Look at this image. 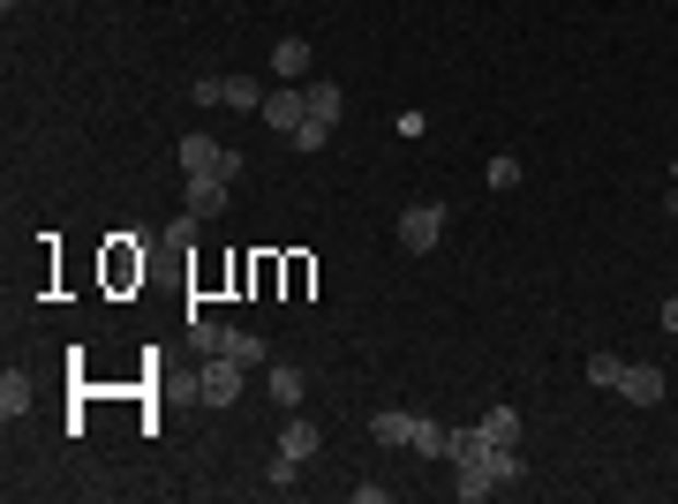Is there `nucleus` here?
<instances>
[{"instance_id":"9","label":"nucleus","mask_w":678,"mask_h":504,"mask_svg":"<svg viewBox=\"0 0 678 504\" xmlns=\"http://www.w3.org/2000/svg\"><path fill=\"white\" fill-rule=\"evenodd\" d=\"M317 422H279V452H287V459H302V467H309V459H317Z\"/></svg>"},{"instance_id":"19","label":"nucleus","mask_w":678,"mask_h":504,"mask_svg":"<svg viewBox=\"0 0 678 504\" xmlns=\"http://www.w3.org/2000/svg\"><path fill=\"white\" fill-rule=\"evenodd\" d=\"M294 482H302V459H287V452H279V459L265 467V490H279V497H287Z\"/></svg>"},{"instance_id":"20","label":"nucleus","mask_w":678,"mask_h":504,"mask_svg":"<svg viewBox=\"0 0 678 504\" xmlns=\"http://www.w3.org/2000/svg\"><path fill=\"white\" fill-rule=\"evenodd\" d=\"M287 143H294V151H325V143H332V121H302Z\"/></svg>"},{"instance_id":"2","label":"nucleus","mask_w":678,"mask_h":504,"mask_svg":"<svg viewBox=\"0 0 678 504\" xmlns=\"http://www.w3.org/2000/svg\"><path fill=\"white\" fill-rule=\"evenodd\" d=\"M197 399L203 407H234V399H242V362H234V354H203L197 362Z\"/></svg>"},{"instance_id":"24","label":"nucleus","mask_w":678,"mask_h":504,"mask_svg":"<svg viewBox=\"0 0 678 504\" xmlns=\"http://www.w3.org/2000/svg\"><path fill=\"white\" fill-rule=\"evenodd\" d=\"M393 128H400V136H422V128H430V114H422V106H407V114H393Z\"/></svg>"},{"instance_id":"21","label":"nucleus","mask_w":678,"mask_h":504,"mask_svg":"<svg viewBox=\"0 0 678 504\" xmlns=\"http://www.w3.org/2000/svg\"><path fill=\"white\" fill-rule=\"evenodd\" d=\"M490 189H521V159H513V151L490 159Z\"/></svg>"},{"instance_id":"4","label":"nucleus","mask_w":678,"mask_h":504,"mask_svg":"<svg viewBox=\"0 0 678 504\" xmlns=\"http://www.w3.org/2000/svg\"><path fill=\"white\" fill-rule=\"evenodd\" d=\"M302 121H309V98H302V83H279V91H265V128L294 136Z\"/></svg>"},{"instance_id":"7","label":"nucleus","mask_w":678,"mask_h":504,"mask_svg":"<svg viewBox=\"0 0 678 504\" xmlns=\"http://www.w3.org/2000/svg\"><path fill=\"white\" fill-rule=\"evenodd\" d=\"M302 98H309V121H332V128H339V106H347V91H339L332 75H309V83H302Z\"/></svg>"},{"instance_id":"22","label":"nucleus","mask_w":678,"mask_h":504,"mask_svg":"<svg viewBox=\"0 0 678 504\" xmlns=\"http://www.w3.org/2000/svg\"><path fill=\"white\" fill-rule=\"evenodd\" d=\"M159 242H174V249H189V242H197V211H182V219H174V226H166Z\"/></svg>"},{"instance_id":"26","label":"nucleus","mask_w":678,"mask_h":504,"mask_svg":"<svg viewBox=\"0 0 678 504\" xmlns=\"http://www.w3.org/2000/svg\"><path fill=\"white\" fill-rule=\"evenodd\" d=\"M671 219H678V181H671Z\"/></svg>"},{"instance_id":"15","label":"nucleus","mask_w":678,"mask_h":504,"mask_svg":"<svg viewBox=\"0 0 678 504\" xmlns=\"http://www.w3.org/2000/svg\"><path fill=\"white\" fill-rule=\"evenodd\" d=\"M23 407H31V377H15V370H8V377H0V414L15 422Z\"/></svg>"},{"instance_id":"10","label":"nucleus","mask_w":678,"mask_h":504,"mask_svg":"<svg viewBox=\"0 0 678 504\" xmlns=\"http://www.w3.org/2000/svg\"><path fill=\"white\" fill-rule=\"evenodd\" d=\"M414 422H422V414H407V407H385V414H370V437H377V444H407V437H414Z\"/></svg>"},{"instance_id":"6","label":"nucleus","mask_w":678,"mask_h":504,"mask_svg":"<svg viewBox=\"0 0 678 504\" xmlns=\"http://www.w3.org/2000/svg\"><path fill=\"white\" fill-rule=\"evenodd\" d=\"M182 211H197V219H219V211H226V181H219V174H189V189H182Z\"/></svg>"},{"instance_id":"1","label":"nucleus","mask_w":678,"mask_h":504,"mask_svg":"<svg viewBox=\"0 0 678 504\" xmlns=\"http://www.w3.org/2000/svg\"><path fill=\"white\" fill-rule=\"evenodd\" d=\"M182 174H219V181H242V151H226L219 136L189 128V136H182Z\"/></svg>"},{"instance_id":"23","label":"nucleus","mask_w":678,"mask_h":504,"mask_svg":"<svg viewBox=\"0 0 678 504\" xmlns=\"http://www.w3.org/2000/svg\"><path fill=\"white\" fill-rule=\"evenodd\" d=\"M197 106H226V75H197Z\"/></svg>"},{"instance_id":"13","label":"nucleus","mask_w":678,"mask_h":504,"mask_svg":"<svg viewBox=\"0 0 678 504\" xmlns=\"http://www.w3.org/2000/svg\"><path fill=\"white\" fill-rule=\"evenodd\" d=\"M302 391H309V377H302L294 362H279V370H271V399H279V407H302Z\"/></svg>"},{"instance_id":"18","label":"nucleus","mask_w":678,"mask_h":504,"mask_svg":"<svg viewBox=\"0 0 678 504\" xmlns=\"http://www.w3.org/2000/svg\"><path fill=\"white\" fill-rule=\"evenodd\" d=\"M618 377H626L618 354H588V384H596V391H618Z\"/></svg>"},{"instance_id":"12","label":"nucleus","mask_w":678,"mask_h":504,"mask_svg":"<svg viewBox=\"0 0 678 504\" xmlns=\"http://www.w3.org/2000/svg\"><path fill=\"white\" fill-rule=\"evenodd\" d=\"M475 430H482L490 444H521V414H513V407H490V414H482Z\"/></svg>"},{"instance_id":"3","label":"nucleus","mask_w":678,"mask_h":504,"mask_svg":"<svg viewBox=\"0 0 678 504\" xmlns=\"http://www.w3.org/2000/svg\"><path fill=\"white\" fill-rule=\"evenodd\" d=\"M445 242V203H407L400 211V249L407 256H430Z\"/></svg>"},{"instance_id":"5","label":"nucleus","mask_w":678,"mask_h":504,"mask_svg":"<svg viewBox=\"0 0 678 504\" xmlns=\"http://www.w3.org/2000/svg\"><path fill=\"white\" fill-rule=\"evenodd\" d=\"M618 399H633V407H664V370H656V362H626Z\"/></svg>"},{"instance_id":"16","label":"nucleus","mask_w":678,"mask_h":504,"mask_svg":"<svg viewBox=\"0 0 678 504\" xmlns=\"http://www.w3.org/2000/svg\"><path fill=\"white\" fill-rule=\"evenodd\" d=\"M189 339H197V354H219V347H226V324H211V316L189 309Z\"/></svg>"},{"instance_id":"11","label":"nucleus","mask_w":678,"mask_h":504,"mask_svg":"<svg viewBox=\"0 0 678 504\" xmlns=\"http://www.w3.org/2000/svg\"><path fill=\"white\" fill-rule=\"evenodd\" d=\"M407 452H422V459H453V430H437V422H414Z\"/></svg>"},{"instance_id":"17","label":"nucleus","mask_w":678,"mask_h":504,"mask_svg":"<svg viewBox=\"0 0 678 504\" xmlns=\"http://www.w3.org/2000/svg\"><path fill=\"white\" fill-rule=\"evenodd\" d=\"M219 354H234V362L249 370V362H265V339H257V331H226V347H219Z\"/></svg>"},{"instance_id":"25","label":"nucleus","mask_w":678,"mask_h":504,"mask_svg":"<svg viewBox=\"0 0 678 504\" xmlns=\"http://www.w3.org/2000/svg\"><path fill=\"white\" fill-rule=\"evenodd\" d=\"M664 331H671V339H678V294H671V302H664Z\"/></svg>"},{"instance_id":"14","label":"nucleus","mask_w":678,"mask_h":504,"mask_svg":"<svg viewBox=\"0 0 678 504\" xmlns=\"http://www.w3.org/2000/svg\"><path fill=\"white\" fill-rule=\"evenodd\" d=\"M226 106H242V114H265V91H257V75H226Z\"/></svg>"},{"instance_id":"8","label":"nucleus","mask_w":678,"mask_h":504,"mask_svg":"<svg viewBox=\"0 0 678 504\" xmlns=\"http://www.w3.org/2000/svg\"><path fill=\"white\" fill-rule=\"evenodd\" d=\"M309 61H317V54H309L302 38H279V46H271V68H279V83H309Z\"/></svg>"}]
</instances>
